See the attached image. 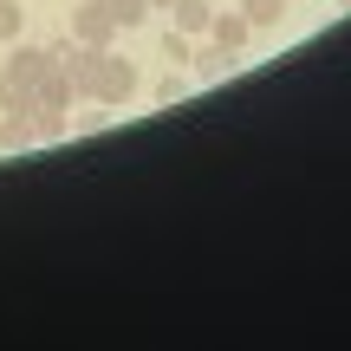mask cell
I'll use <instances>...</instances> for the list:
<instances>
[{"mask_svg":"<svg viewBox=\"0 0 351 351\" xmlns=\"http://www.w3.org/2000/svg\"><path fill=\"white\" fill-rule=\"evenodd\" d=\"M137 59H124L117 46H104L98 52V65H91V98L85 104H104V111H117V104H130L137 98Z\"/></svg>","mask_w":351,"mask_h":351,"instance_id":"cell-2","label":"cell"},{"mask_svg":"<svg viewBox=\"0 0 351 351\" xmlns=\"http://www.w3.org/2000/svg\"><path fill=\"white\" fill-rule=\"evenodd\" d=\"M150 7H169V0H150Z\"/></svg>","mask_w":351,"mask_h":351,"instance_id":"cell-14","label":"cell"},{"mask_svg":"<svg viewBox=\"0 0 351 351\" xmlns=\"http://www.w3.org/2000/svg\"><path fill=\"white\" fill-rule=\"evenodd\" d=\"M208 39H215V46H221V52H247V39H254V26H247V13H215V20H208Z\"/></svg>","mask_w":351,"mask_h":351,"instance_id":"cell-4","label":"cell"},{"mask_svg":"<svg viewBox=\"0 0 351 351\" xmlns=\"http://www.w3.org/2000/svg\"><path fill=\"white\" fill-rule=\"evenodd\" d=\"M182 91H189V78H182V72H169L163 85H156V104H176V98H182Z\"/></svg>","mask_w":351,"mask_h":351,"instance_id":"cell-12","label":"cell"},{"mask_svg":"<svg viewBox=\"0 0 351 351\" xmlns=\"http://www.w3.org/2000/svg\"><path fill=\"white\" fill-rule=\"evenodd\" d=\"M7 98H13V91H7V65H0V111H7Z\"/></svg>","mask_w":351,"mask_h":351,"instance_id":"cell-13","label":"cell"},{"mask_svg":"<svg viewBox=\"0 0 351 351\" xmlns=\"http://www.w3.org/2000/svg\"><path fill=\"white\" fill-rule=\"evenodd\" d=\"M189 52H195V39H189V33H169L163 39V59L169 65H189Z\"/></svg>","mask_w":351,"mask_h":351,"instance_id":"cell-11","label":"cell"},{"mask_svg":"<svg viewBox=\"0 0 351 351\" xmlns=\"http://www.w3.org/2000/svg\"><path fill=\"white\" fill-rule=\"evenodd\" d=\"M104 7H111L117 33H130V26H143V20H150V0H104Z\"/></svg>","mask_w":351,"mask_h":351,"instance_id":"cell-9","label":"cell"},{"mask_svg":"<svg viewBox=\"0 0 351 351\" xmlns=\"http://www.w3.org/2000/svg\"><path fill=\"white\" fill-rule=\"evenodd\" d=\"M169 20H176V33H189V39H208V20H215V7H208V0H169Z\"/></svg>","mask_w":351,"mask_h":351,"instance_id":"cell-5","label":"cell"},{"mask_svg":"<svg viewBox=\"0 0 351 351\" xmlns=\"http://www.w3.org/2000/svg\"><path fill=\"white\" fill-rule=\"evenodd\" d=\"M0 143H7V150H33V143H39L33 117H26V111H7V124H0Z\"/></svg>","mask_w":351,"mask_h":351,"instance_id":"cell-7","label":"cell"},{"mask_svg":"<svg viewBox=\"0 0 351 351\" xmlns=\"http://www.w3.org/2000/svg\"><path fill=\"white\" fill-rule=\"evenodd\" d=\"M234 65H241V52H221L215 39L189 52V72H195V78H221V72H234Z\"/></svg>","mask_w":351,"mask_h":351,"instance_id":"cell-6","label":"cell"},{"mask_svg":"<svg viewBox=\"0 0 351 351\" xmlns=\"http://www.w3.org/2000/svg\"><path fill=\"white\" fill-rule=\"evenodd\" d=\"M0 65H7V91H13V98H7V111H26V117H33V91H39V78L52 72V46H33V39H13Z\"/></svg>","mask_w":351,"mask_h":351,"instance_id":"cell-1","label":"cell"},{"mask_svg":"<svg viewBox=\"0 0 351 351\" xmlns=\"http://www.w3.org/2000/svg\"><path fill=\"white\" fill-rule=\"evenodd\" d=\"M20 33H26V7H20V0H0V39L13 46Z\"/></svg>","mask_w":351,"mask_h":351,"instance_id":"cell-10","label":"cell"},{"mask_svg":"<svg viewBox=\"0 0 351 351\" xmlns=\"http://www.w3.org/2000/svg\"><path fill=\"white\" fill-rule=\"evenodd\" d=\"M241 13H247V26H280L293 13V0H241Z\"/></svg>","mask_w":351,"mask_h":351,"instance_id":"cell-8","label":"cell"},{"mask_svg":"<svg viewBox=\"0 0 351 351\" xmlns=\"http://www.w3.org/2000/svg\"><path fill=\"white\" fill-rule=\"evenodd\" d=\"M72 39H85V46H111V39H117L111 7H104V0H78V13H72Z\"/></svg>","mask_w":351,"mask_h":351,"instance_id":"cell-3","label":"cell"}]
</instances>
